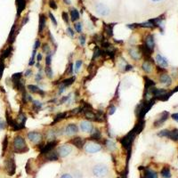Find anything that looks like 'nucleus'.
Listing matches in <instances>:
<instances>
[{"label": "nucleus", "instance_id": "45", "mask_svg": "<svg viewBox=\"0 0 178 178\" xmlns=\"http://www.w3.org/2000/svg\"><path fill=\"white\" fill-rule=\"evenodd\" d=\"M168 134H169V131L165 129V130H162L160 131V133H159V136H168Z\"/></svg>", "mask_w": 178, "mask_h": 178}, {"label": "nucleus", "instance_id": "31", "mask_svg": "<svg viewBox=\"0 0 178 178\" xmlns=\"http://www.w3.org/2000/svg\"><path fill=\"white\" fill-rule=\"evenodd\" d=\"M142 68L145 72H146V73H150V72L151 71V70H152V66L149 62H144L143 63V65H142Z\"/></svg>", "mask_w": 178, "mask_h": 178}, {"label": "nucleus", "instance_id": "38", "mask_svg": "<svg viewBox=\"0 0 178 178\" xmlns=\"http://www.w3.org/2000/svg\"><path fill=\"white\" fill-rule=\"evenodd\" d=\"M4 70H5V63L2 60H0V79L2 78L3 73H4Z\"/></svg>", "mask_w": 178, "mask_h": 178}, {"label": "nucleus", "instance_id": "28", "mask_svg": "<svg viewBox=\"0 0 178 178\" xmlns=\"http://www.w3.org/2000/svg\"><path fill=\"white\" fill-rule=\"evenodd\" d=\"M12 51H13V47L12 46H9V47H7L6 49L2 53V54H1V59L0 60H4V59H5V58H7L8 56H9L11 54H12Z\"/></svg>", "mask_w": 178, "mask_h": 178}, {"label": "nucleus", "instance_id": "23", "mask_svg": "<svg viewBox=\"0 0 178 178\" xmlns=\"http://www.w3.org/2000/svg\"><path fill=\"white\" fill-rule=\"evenodd\" d=\"M90 139L93 141H100L102 139V135L98 129H96L94 132L92 133V135L90 136Z\"/></svg>", "mask_w": 178, "mask_h": 178}, {"label": "nucleus", "instance_id": "59", "mask_svg": "<svg viewBox=\"0 0 178 178\" xmlns=\"http://www.w3.org/2000/svg\"><path fill=\"white\" fill-rule=\"evenodd\" d=\"M42 60V54H37V62H40V61Z\"/></svg>", "mask_w": 178, "mask_h": 178}, {"label": "nucleus", "instance_id": "60", "mask_svg": "<svg viewBox=\"0 0 178 178\" xmlns=\"http://www.w3.org/2000/svg\"><path fill=\"white\" fill-rule=\"evenodd\" d=\"M61 178H72V176L70 174H64Z\"/></svg>", "mask_w": 178, "mask_h": 178}, {"label": "nucleus", "instance_id": "1", "mask_svg": "<svg viewBox=\"0 0 178 178\" xmlns=\"http://www.w3.org/2000/svg\"><path fill=\"white\" fill-rule=\"evenodd\" d=\"M137 134L135 133V129H133V130H131L130 132H129L126 136H124L123 138L120 139V143L121 144H122V146L124 148H126V150L128 151V153L131 152V148H132V143L134 142V139L135 137Z\"/></svg>", "mask_w": 178, "mask_h": 178}, {"label": "nucleus", "instance_id": "20", "mask_svg": "<svg viewBox=\"0 0 178 178\" xmlns=\"http://www.w3.org/2000/svg\"><path fill=\"white\" fill-rule=\"evenodd\" d=\"M28 89L31 92V93H33V94H41V95H44L45 94V92L42 91L41 89H39L38 86H34V85H29L28 86Z\"/></svg>", "mask_w": 178, "mask_h": 178}, {"label": "nucleus", "instance_id": "52", "mask_svg": "<svg viewBox=\"0 0 178 178\" xmlns=\"http://www.w3.org/2000/svg\"><path fill=\"white\" fill-rule=\"evenodd\" d=\"M39 46H40V41L38 39H37L36 42H35V46H34V50H37Z\"/></svg>", "mask_w": 178, "mask_h": 178}, {"label": "nucleus", "instance_id": "30", "mask_svg": "<svg viewBox=\"0 0 178 178\" xmlns=\"http://www.w3.org/2000/svg\"><path fill=\"white\" fill-rule=\"evenodd\" d=\"M167 137H169V138L174 141H177L178 140V129H174L172 131H169Z\"/></svg>", "mask_w": 178, "mask_h": 178}, {"label": "nucleus", "instance_id": "17", "mask_svg": "<svg viewBox=\"0 0 178 178\" xmlns=\"http://www.w3.org/2000/svg\"><path fill=\"white\" fill-rule=\"evenodd\" d=\"M58 158H59V154H58V152H56V151H51L49 152L46 153V159L49 160V161L58 160Z\"/></svg>", "mask_w": 178, "mask_h": 178}, {"label": "nucleus", "instance_id": "27", "mask_svg": "<svg viewBox=\"0 0 178 178\" xmlns=\"http://www.w3.org/2000/svg\"><path fill=\"white\" fill-rule=\"evenodd\" d=\"M144 178H158V175L154 171L150 170V169H146L144 173Z\"/></svg>", "mask_w": 178, "mask_h": 178}, {"label": "nucleus", "instance_id": "57", "mask_svg": "<svg viewBox=\"0 0 178 178\" xmlns=\"http://www.w3.org/2000/svg\"><path fill=\"white\" fill-rule=\"evenodd\" d=\"M40 79H42V75H41V73H37V75L36 77V80L37 81H39Z\"/></svg>", "mask_w": 178, "mask_h": 178}, {"label": "nucleus", "instance_id": "50", "mask_svg": "<svg viewBox=\"0 0 178 178\" xmlns=\"http://www.w3.org/2000/svg\"><path fill=\"white\" fill-rule=\"evenodd\" d=\"M62 17H63V21H65L66 23L69 22V19H68V14H67V13L63 12V13H62Z\"/></svg>", "mask_w": 178, "mask_h": 178}, {"label": "nucleus", "instance_id": "11", "mask_svg": "<svg viewBox=\"0 0 178 178\" xmlns=\"http://www.w3.org/2000/svg\"><path fill=\"white\" fill-rule=\"evenodd\" d=\"M80 128L83 132L86 133H91L93 130V125L89 122V121H83L80 124Z\"/></svg>", "mask_w": 178, "mask_h": 178}, {"label": "nucleus", "instance_id": "43", "mask_svg": "<svg viewBox=\"0 0 178 178\" xmlns=\"http://www.w3.org/2000/svg\"><path fill=\"white\" fill-rule=\"evenodd\" d=\"M35 55H36V50L33 51V54H32V57L30 59V62H29V66H32L35 63Z\"/></svg>", "mask_w": 178, "mask_h": 178}, {"label": "nucleus", "instance_id": "34", "mask_svg": "<svg viewBox=\"0 0 178 178\" xmlns=\"http://www.w3.org/2000/svg\"><path fill=\"white\" fill-rule=\"evenodd\" d=\"M82 64H83V62L81 60H78L75 63V68H74V72H76V73H78V72L80 70V67L82 66Z\"/></svg>", "mask_w": 178, "mask_h": 178}, {"label": "nucleus", "instance_id": "2", "mask_svg": "<svg viewBox=\"0 0 178 178\" xmlns=\"http://www.w3.org/2000/svg\"><path fill=\"white\" fill-rule=\"evenodd\" d=\"M13 150L17 153H22L28 151L27 144L25 143V140L23 139V137L20 135L15 137L13 140Z\"/></svg>", "mask_w": 178, "mask_h": 178}, {"label": "nucleus", "instance_id": "51", "mask_svg": "<svg viewBox=\"0 0 178 178\" xmlns=\"http://www.w3.org/2000/svg\"><path fill=\"white\" fill-rule=\"evenodd\" d=\"M67 33H68V35H70V37H73V36H74V31L72 30L70 27L67 29Z\"/></svg>", "mask_w": 178, "mask_h": 178}, {"label": "nucleus", "instance_id": "44", "mask_svg": "<svg viewBox=\"0 0 178 178\" xmlns=\"http://www.w3.org/2000/svg\"><path fill=\"white\" fill-rule=\"evenodd\" d=\"M145 79H146V88H150L151 86H152L153 85H154V82L151 81V80H150L149 78H145Z\"/></svg>", "mask_w": 178, "mask_h": 178}, {"label": "nucleus", "instance_id": "36", "mask_svg": "<svg viewBox=\"0 0 178 178\" xmlns=\"http://www.w3.org/2000/svg\"><path fill=\"white\" fill-rule=\"evenodd\" d=\"M52 56H53V54L50 52L49 54H46V66H50V64L52 62Z\"/></svg>", "mask_w": 178, "mask_h": 178}, {"label": "nucleus", "instance_id": "56", "mask_svg": "<svg viewBox=\"0 0 178 178\" xmlns=\"http://www.w3.org/2000/svg\"><path fill=\"white\" fill-rule=\"evenodd\" d=\"M5 127V121H3L1 118H0V129H4Z\"/></svg>", "mask_w": 178, "mask_h": 178}, {"label": "nucleus", "instance_id": "9", "mask_svg": "<svg viewBox=\"0 0 178 178\" xmlns=\"http://www.w3.org/2000/svg\"><path fill=\"white\" fill-rule=\"evenodd\" d=\"M57 143H58V142H57V141H55V140L51 141V142H48V143L45 145V146H43V147L41 148V153H42V154H46V153H47V152H49V151H53V149L56 146V145H57Z\"/></svg>", "mask_w": 178, "mask_h": 178}, {"label": "nucleus", "instance_id": "40", "mask_svg": "<svg viewBox=\"0 0 178 178\" xmlns=\"http://www.w3.org/2000/svg\"><path fill=\"white\" fill-rule=\"evenodd\" d=\"M21 76H22V73H21V72H20V73H15V74H13V75L12 76V80H13V81H14V80L21 79Z\"/></svg>", "mask_w": 178, "mask_h": 178}, {"label": "nucleus", "instance_id": "12", "mask_svg": "<svg viewBox=\"0 0 178 178\" xmlns=\"http://www.w3.org/2000/svg\"><path fill=\"white\" fill-rule=\"evenodd\" d=\"M145 46H146L151 51L154 49L155 46V42H154V38H153L152 35H149L145 38Z\"/></svg>", "mask_w": 178, "mask_h": 178}, {"label": "nucleus", "instance_id": "5", "mask_svg": "<svg viewBox=\"0 0 178 178\" xmlns=\"http://www.w3.org/2000/svg\"><path fill=\"white\" fill-rule=\"evenodd\" d=\"M5 167H6V171L9 175H13L16 170V166H15V162L14 159L13 158L8 159L5 162Z\"/></svg>", "mask_w": 178, "mask_h": 178}, {"label": "nucleus", "instance_id": "6", "mask_svg": "<svg viewBox=\"0 0 178 178\" xmlns=\"http://www.w3.org/2000/svg\"><path fill=\"white\" fill-rule=\"evenodd\" d=\"M96 13L101 16H106L110 13V9L106 5L98 4L96 5Z\"/></svg>", "mask_w": 178, "mask_h": 178}, {"label": "nucleus", "instance_id": "33", "mask_svg": "<svg viewBox=\"0 0 178 178\" xmlns=\"http://www.w3.org/2000/svg\"><path fill=\"white\" fill-rule=\"evenodd\" d=\"M14 29H15V25L13 26L12 29H11V33L9 35V37H8V43L9 44H12L13 41H14Z\"/></svg>", "mask_w": 178, "mask_h": 178}, {"label": "nucleus", "instance_id": "49", "mask_svg": "<svg viewBox=\"0 0 178 178\" xmlns=\"http://www.w3.org/2000/svg\"><path fill=\"white\" fill-rule=\"evenodd\" d=\"M79 40H80V45L83 46L85 45V43H86V37L85 36H80Z\"/></svg>", "mask_w": 178, "mask_h": 178}, {"label": "nucleus", "instance_id": "21", "mask_svg": "<svg viewBox=\"0 0 178 178\" xmlns=\"http://www.w3.org/2000/svg\"><path fill=\"white\" fill-rule=\"evenodd\" d=\"M167 117H168V113L167 112H164L163 114H162V116H161L158 120H156L155 121V123H154V126H156V127H158V126H161L163 123H164V121H166L167 120Z\"/></svg>", "mask_w": 178, "mask_h": 178}, {"label": "nucleus", "instance_id": "8", "mask_svg": "<svg viewBox=\"0 0 178 178\" xmlns=\"http://www.w3.org/2000/svg\"><path fill=\"white\" fill-rule=\"evenodd\" d=\"M28 138L33 143H38L42 140V135L37 132H29L28 134Z\"/></svg>", "mask_w": 178, "mask_h": 178}, {"label": "nucleus", "instance_id": "55", "mask_svg": "<svg viewBox=\"0 0 178 178\" xmlns=\"http://www.w3.org/2000/svg\"><path fill=\"white\" fill-rule=\"evenodd\" d=\"M172 118L175 121H177L178 122V113H174V114H172Z\"/></svg>", "mask_w": 178, "mask_h": 178}, {"label": "nucleus", "instance_id": "61", "mask_svg": "<svg viewBox=\"0 0 178 178\" xmlns=\"http://www.w3.org/2000/svg\"><path fill=\"white\" fill-rule=\"evenodd\" d=\"M151 1H153V2H159V1H160V0H151Z\"/></svg>", "mask_w": 178, "mask_h": 178}, {"label": "nucleus", "instance_id": "19", "mask_svg": "<svg viewBox=\"0 0 178 178\" xmlns=\"http://www.w3.org/2000/svg\"><path fill=\"white\" fill-rule=\"evenodd\" d=\"M46 16L44 14H40L39 15V32L41 33V32H43L44 29L46 28Z\"/></svg>", "mask_w": 178, "mask_h": 178}, {"label": "nucleus", "instance_id": "22", "mask_svg": "<svg viewBox=\"0 0 178 178\" xmlns=\"http://www.w3.org/2000/svg\"><path fill=\"white\" fill-rule=\"evenodd\" d=\"M75 79H76L75 77H71V78H66V79L62 80V86L67 87V86L72 85V84H73V82L75 81Z\"/></svg>", "mask_w": 178, "mask_h": 178}, {"label": "nucleus", "instance_id": "16", "mask_svg": "<svg viewBox=\"0 0 178 178\" xmlns=\"http://www.w3.org/2000/svg\"><path fill=\"white\" fill-rule=\"evenodd\" d=\"M159 81L166 86H170L172 84V79L167 74H161L159 77Z\"/></svg>", "mask_w": 178, "mask_h": 178}, {"label": "nucleus", "instance_id": "7", "mask_svg": "<svg viewBox=\"0 0 178 178\" xmlns=\"http://www.w3.org/2000/svg\"><path fill=\"white\" fill-rule=\"evenodd\" d=\"M71 151H72V147L68 144H65V145H62V146H61L58 149V154L60 157L64 158V157L68 156Z\"/></svg>", "mask_w": 178, "mask_h": 178}, {"label": "nucleus", "instance_id": "29", "mask_svg": "<svg viewBox=\"0 0 178 178\" xmlns=\"http://www.w3.org/2000/svg\"><path fill=\"white\" fill-rule=\"evenodd\" d=\"M70 18H71V21H76L77 20H78L79 19L78 11L76 9H72L70 11Z\"/></svg>", "mask_w": 178, "mask_h": 178}, {"label": "nucleus", "instance_id": "35", "mask_svg": "<svg viewBox=\"0 0 178 178\" xmlns=\"http://www.w3.org/2000/svg\"><path fill=\"white\" fill-rule=\"evenodd\" d=\"M22 100L24 102L27 103L29 101H32V98L30 97V95H29L25 91H24V92H22Z\"/></svg>", "mask_w": 178, "mask_h": 178}, {"label": "nucleus", "instance_id": "48", "mask_svg": "<svg viewBox=\"0 0 178 178\" xmlns=\"http://www.w3.org/2000/svg\"><path fill=\"white\" fill-rule=\"evenodd\" d=\"M7 145H8V140H7V137H5L4 142H3V151H5L6 150Z\"/></svg>", "mask_w": 178, "mask_h": 178}, {"label": "nucleus", "instance_id": "47", "mask_svg": "<svg viewBox=\"0 0 178 178\" xmlns=\"http://www.w3.org/2000/svg\"><path fill=\"white\" fill-rule=\"evenodd\" d=\"M49 17H50L51 21H53V23L54 24V26L57 25V21H56V19L54 18V16L53 15V13H49Z\"/></svg>", "mask_w": 178, "mask_h": 178}, {"label": "nucleus", "instance_id": "15", "mask_svg": "<svg viewBox=\"0 0 178 178\" xmlns=\"http://www.w3.org/2000/svg\"><path fill=\"white\" fill-rule=\"evenodd\" d=\"M129 54H130V56L135 61L139 60L141 58V52L139 49H137L135 47H132L129 50Z\"/></svg>", "mask_w": 178, "mask_h": 178}, {"label": "nucleus", "instance_id": "24", "mask_svg": "<svg viewBox=\"0 0 178 178\" xmlns=\"http://www.w3.org/2000/svg\"><path fill=\"white\" fill-rule=\"evenodd\" d=\"M67 117V113L66 112H62V113H59V114H57L55 116L54 119V122L52 123V125L55 124V123H57L59 122V121H61L62 119H64Z\"/></svg>", "mask_w": 178, "mask_h": 178}, {"label": "nucleus", "instance_id": "46", "mask_svg": "<svg viewBox=\"0 0 178 178\" xmlns=\"http://www.w3.org/2000/svg\"><path fill=\"white\" fill-rule=\"evenodd\" d=\"M49 5H50V7L52 8V9H56V8H57V5H56L54 0H50V1H49Z\"/></svg>", "mask_w": 178, "mask_h": 178}, {"label": "nucleus", "instance_id": "4", "mask_svg": "<svg viewBox=\"0 0 178 178\" xmlns=\"http://www.w3.org/2000/svg\"><path fill=\"white\" fill-rule=\"evenodd\" d=\"M102 149V146L100 144L96 143H88L86 146L85 150L87 153H95L100 151Z\"/></svg>", "mask_w": 178, "mask_h": 178}, {"label": "nucleus", "instance_id": "42", "mask_svg": "<svg viewBox=\"0 0 178 178\" xmlns=\"http://www.w3.org/2000/svg\"><path fill=\"white\" fill-rule=\"evenodd\" d=\"M42 50H43V52L44 53H46V54H49L50 53V48H49V46H48V45H44L43 46H42Z\"/></svg>", "mask_w": 178, "mask_h": 178}, {"label": "nucleus", "instance_id": "26", "mask_svg": "<svg viewBox=\"0 0 178 178\" xmlns=\"http://www.w3.org/2000/svg\"><path fill=\"white\" fill-rule=\"evenodd\" d=\"M161 175H162L163 178H171V172L169 167H163L162 170H161Z\"/></svg>", "mask_w": 178, "mask_h": 178}, {"label": "nucleus", "instance_id": "14", "mask_svg": "<svg viewBox=\"0 0 178 178\" xmlns=\"http://www.w3.org/2000/svg\"><path fill=\"white\" fill-rule=\"evenodd\" d=\"M156 61H157L160 67H162V68H166L168 65L167 60L164 57V56L161 55V54H157V56H156Z\"/></svg>", "mask_w": 178, "mask_h": 178}, {"label": "nucleus", "instance_id": "13", "mask_svg": "<svg viewBox=\"0 0 178 178\" xmlns=\"http://www.w3.org/2000/svg\"><path fill=\"white\" fill-rule=\"evenodd\" d=\"M78 131V128L77 126V125L75 124H70L66 126V129H65V132H66V135H75L77 134Z\"/></svg>", "mask_w": 178, "mask_h": 178}, {"label": "nucleus", "instance_id": "18", "mask_svg": "<svg viewBox=\"0 0 178 178\" xmlns=\"http://www.w3.org/2000/svg\"><path fill=\"white\" fill-rule=\"evenodd\" d=\"M16 4H17V14L20 15L26 6V1L25 0H16Z\"/></svg>", "mask_w": 178, "mask_h": 178}, {"label": "nucleus", "instance_id": "10", "mask_svg": "<svg viewBox=\"0 0 178 178\" xmlns=\"http://www.w3.org/2000/svg\"><path fill=\"white\" fill-rule=\"evenodd\" d=\"M70 143L71 144H73L74 146H76L78 149H82L84 146V143H85V140L83 138H81V137H75V138L71 139L70 141Z\"/></svg>", "mask_w": 178, "mask_h": 178}, {"label": "nucleus", "instance_id": "3", "mask_svg": "<svg viewBox=\"0 0 178 178\" xmlns=\"http://www.w3.org/2000/svg\"><path fill=\"white\" fill-rule=\"evenodd\" d=\"M108 172H109L108 167L104 164H97L93 168V173L97 177H103L105 175H107Z\"/></svg>", "mask_w": 178, "mask_h": 178}, {"label": "nucleus", "instance_id": "32", "mask_svg": "<svg viewBox=\"0 0 178 178\" xmlns=\"http://www.w3.org/2000/svg\"><path fill=\"white\" fill-rule=\"evenodd\" d=\"M105 143H106V146L109 150H110L111 151H113L114 150H116V144L113 143L111 140H106L105 141Z\"/></svg>", "mask_w": 178, "mask_h": 178}, {"label": "nucleus", "instance_id": "54", "mask_svg": "<svg viewBox=\"0 0 178 178\" xmlns=\"http://www.w3.org/2000/svg\"><path fill=\"white\" fill-rule=\"evenodd\" d=\"M31 74H32V71H31V70H27L25 71V75H24V76H25L26 78H28V77H29Z\"/></svg>", "mask_w": 178, "mask_h": 178}, {"label": "nucleus", "instance_id": "25", "mask_svg": "<svg viewBox=\"0 0 178 178\" xmlns=\"http://www.w3.org/2000/svg\"><path fill=\"white\" fill-rule=\"evenodd\" d=\"M113 24H106L104 29V32L108 37H111L113 35Z\"/></svg>", "mask_w": 178, "mask_h": 178}, {"label": "nucleus", "instance_id": "58", "mask_svg": "<svg viewBox=\"0 0 178 178\" xmlns=\"http://www.w3.org/2000/svg\"><path fill=\"white\" fill-rule=\"evenodd\" d=\"M124 68H125V70H124L125 71H128V70H132V68H133V67H132L131 65H126V66H125Z\"/></svg>", "mask_w": 178, "mask_h": 178}, {"label": "nucleus", "instance_id": "53", "mask_svg": "<svg viewBox=\"0 0 178 178\" xmlns=\"http://www.w3.org/2000/svg\"><path fill=\"white\" fill-rule=\"evenodd\" d=\"M115 110H116V107H115V106H113V105H112V106L110 108V115L114 114Z\"/></svg>", "mask_w": 178, "mask_h": 178}, {"label": "nucleus", "instance_id": "41", "mask_svg": "<svg viewBox=\"0 0 178 178\" xmlns=\"http://www.w3.org/2000/svg\"><path fill=\"white\" fill-rule=\"evenodd\" d=\"M32 102H33V107L37 110H38V109H40L42 107V104L37 101H32Z\"/></svg>", "mask_w": 178, "mask_h": 178}, {"label": "nucleus", "instance_id": "37", "mask_svg": "<svg viewBox=\"0 0 178 178\" xmlns=\"http://www.w3.org/2000/svg\"><path fill=\"white\" fill-rule=\"evenodd\" d=\"M46 74L49 78H53V70H52V68L50 66H46Z\"/></svg>", "mask_w": 178, "mask_h": 178}, {"label": "nucleus", "instance_id": "39", "mask_svg": "<svg viewBox=\"0 0 178 178\" xmlns=\"http://www.w3.org/2000/svg\"><path fill=\"white\" fill-rule=\"evenodd\" d=\"M74 27H75V29H76L77 32H78V33H81V31H82V25H81V23H79V22L75 23Z\"/></svg>", "mask_w": 178, "mask_h": 178}]
</instances>
